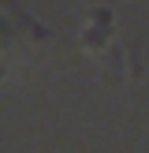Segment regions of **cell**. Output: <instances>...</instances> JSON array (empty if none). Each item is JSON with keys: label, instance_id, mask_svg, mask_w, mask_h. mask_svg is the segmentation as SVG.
Instances as JSON below:
<instances>
[{"label": "cell", "instance_id": "2", "mask_svg": "<svg viewBox=\"0 0 149 153\" xmlns=\"http://www.w3.org/2000/svg\"><path fill=\"white\" fill-rule=\"evenodd\" d=\"M19 26L30 30L34 22L15 7V0H0V75H4V64H11L19 45H22V30Z\"/></svg>", "mask_w": 149, "mask_h": 153}, {"label": "cell", "instance_id": "1", "mask_svg": "<svg viewBox=\"0 0 149 153\" xmlns=\"http://www.w3.org/2000/svg\"><path fill=\"white\" fill-rule=\"evenodd\" d=\"M78 45L89 56H119L123 60V52H119V45H116V30H112V11L108 7H97V11L89 15L86 30L78 34Z\"/></svg>", "mask_w": 149, "mask_h": 153}]
</instances>
